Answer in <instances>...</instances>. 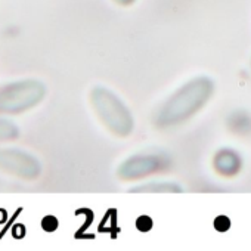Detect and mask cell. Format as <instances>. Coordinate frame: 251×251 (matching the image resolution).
I'll use <instances>...</instances> for the list:
<instances>
[{"instance_id": "1", "label": "cell", "mask_w": 251, "mask_h": 251, "mask_svg": "<svg viewBox=\"0 0 251 251\" xmlns=\"http://www.w3.org/2000/svg\"><path fill=\"white\" fill-rule=\"evenodd\" d=\"M214 87V81L205 75L186 81L160 106L154 117V124L160 129H170L186 123L208 103Z\"/></svg>"}, {"instance_id": "2", "label": "cell", "mask_w": 251, "mask_h": 251, "mask_svg": "<svg viewBox=\"0 0 251 251\" xmlns=\"http://www.w3.org/2000/svg\"><path fill=\"white\" fill-rule=\"evenodd\" d=\"M90 103L102 124L114 136L126 139L135 130V120L129 106L112 90L96 86L90 92Z\"/></svg>"}, {"instance_id": "3", "label": "cell", "mask_w": 251, "mask_h": 251, "mask_svg": "<svg viewBox=\"0 0 251 251\" xmlns=\"http://www.w3.org/2000/svg\"><path fill=\"white\" fill-rule=\"evenodd\" d=\"M46 96V86L33 78L12 81L0 87V114H21L39 105Z\"/></svg>"}, {"instance_id": "4", "label": "cell", "mask_w": 251, "mask_h": 251, "mask_svg": "<svg viewBox=\"0 0 251 251\" xmlns=\"http://www.w3.org/2000/svg\"><path fill=\"white\" fill-rule=\"evenodd\" d=\"M172 167V160L164 152H139L129 158H126L117 175L124 182L139 180L152 175H160Z\"/></svg>"}, {"instance_id": "5", "label": "cell", "mask_w": 251, "mask_h": 251, "mask_svg": "<svg viewBox=\"0 0 251 251\" xmlns=\"http://www.w3.org/2000/svg\"><path fill=\"white\" fill-rule=\"evenodd\" d=\"M0 170L25 180H34L42 175V164L27 151L0 148Z\"/></svg>"}, {"instance_id": "6", "label": "cell", "mask_w": 251, "mask_h": 251, "mask_svg": "<svg viewBox=\"0 0 251 251\" xmlns=\"http://www.w3.org/2000/svg\"><path fill=\"white\" fill-rule=\"evenodd\" d=\"M213 169L219 176L233 177L242 169V158L232 148H222L213 157Z\"/></svg>"}, {"instance_id": "7", "label": "cell", "mask_w": 251, "mask_h": 251, "mask_svg": "<svg viewBox=\"0 0 251 251\" xmlns=\"http://www.w3.org/2000/svg\"><path fill=\"white\" fill-rule=\"evenodd\" d=\"M227 129L241 138H248L251 136V112L245 109H236L229 114L226 120Z\"/></svg>"}, {"instance_id": "8", "label": "cell", "mask_w": 251, "mask_h": 251, "mask_svg": "<svg viewBox=\"0 0 251 251\" xmlns=\"http://www.w3.org/2000/svg\"><path fill=\"white\" fill-rule=\"evenodd\" d=\"M130 192H151V194H173L182 192V188L172 182H150L130 189Z\"/></svg>"}, {"instance_id": "9", "label": "cell", "mask_w": 251, "mask_h": 251, "mask_svg": "<svg viewBox=\"0 0 251 251\" xmlns=\"http://www.w3.org/2000/svg\"><path fill=\"white\" fill-rule=\"evenodd\" d=\"M20 135V130L17 127V124L8 118L0 117V142L5 141H14Z\"/></svg>"}, {"instance_id": "10", "label": "cell", "mask_w": 251, "mask_h": 251, "mask_svg": "<svg viewBox=\"0 0 251 251\" xmlns=\"http://www.w3.org/2000/svg\"><path fill=\"white\" fill-rule=\"evenodd\" d=\"M214 227L220 232L226 230L229 227V219L226 216H219L216 220H214Z\"/></svg>"}, {"instance_id": "11", "label": "cell", "mask_w": 251, "mask_h": 251, "mask_svg": "<svg viewBox=\"0 0 251 251\" xmlns=\"http://www.w3.org/2000/svg\"><path fill=\"white\" fill-rule=\"evenodd\" d=\"M114 2L118 5V6H130V5H133L135 2H136V0H114Z\"/></svg>"}]
</instances>
